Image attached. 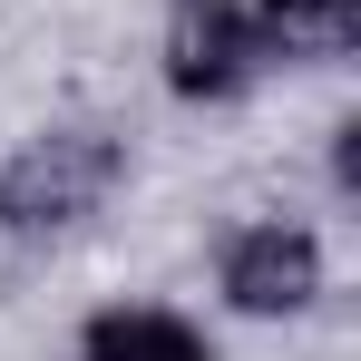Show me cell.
I'll return each mask as SVG.
<instances>
[{"label":"cell","instance_id":"cell-1","mask_svg":"<svg viewBox=\"0 0 361 361\" xmlns=\"http://www.w3.org/2000/svg\"><path fill=\"white\" fill-rule=\"evenodd\" d=\"M127 185V137L98 118H68V127H39L10 147L0 166V235L10 244H49V235H78L88 215H108V195Z\"/></svg>","mask_w":361,"mask_h":361},{"label":"cell","instance_id":"cell-2","mask_svg":"<svg viewBox=\"0 0 361 361\" xmlns=\"http://www.w3.org/2000/svg\"><path fill=\"white\" fill-rule=\"evenodd\" d=\"M215 293L235 302L244 322H293L322 302V235L293 225V215H254L225 235L215 254Z\"/></svg>","mask_w":361,"mask_h":361},{"label":"cell","instance_id":"cell-3","mask_svg":"<svg viewBox=\"0 0 361 361\" xmlns=\"http://www.w3.org/2000/svg\"><path fill=\"white\" fill-rule=\"evenodd\" d=\"M157 59H166V88L185 108H225L264 78V30H254L244 0H176Z\"/></svg>","mask_w":361,"mask_h":361},{"label":"cell","instance_id":"cell-4","mask_svg":"<svg viewBox=\"0 0 361 361\" xmlns=\"http://www.w3.org/2000/svg\"><path fill=\"white\" fill-rule=\"evenodd\" d=\"M78 361H215V342L166 302H98L78 332Z\"/></svg>","mask_w":361,"mask_h":361},{"label":"cell","instance_id":"cell-5","mask_svg":"<svg viewBox=\"0 0 361 361\" xmlns=\"http://www.w3.org/2000/svg\"><path fill=\"white\" fill-rule=\"evenodd\" d=\"M264 59H342L361 39V0H254Z\"/></svg>","mask_w":361,"mask_h":361}]
</instances>
